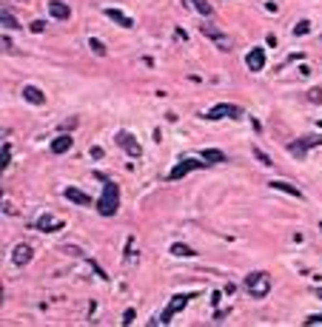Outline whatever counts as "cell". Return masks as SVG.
Listing matches in <instances>:
<instances>
[{
  "label": "cell",
  "mask_w": 322,
  "mask_h": 327,
  "mask_svg": "<svg viewBox=\"0 0 322 327\" xmlns=\"http://www.w3.org/2000/svg\"><path fill=\"white\" fill-rule=\"evenodd\" d=\"M97 213H103V216H114L120 208V185L117 182H111V180H106L103 182V194L97 196Z\"/></svg>",
  "instance_id": "6da1fadb"
},
{
  "label": "cell",
  "mask_w": 322,
  "mask_h": 327,
  "mask_svg": "<svg viewBox=\"0 0 322 327\" xmlns=\"http://www.w3.org/2000/svg\"><path fill=\"white\" fill-rule=\"evenodd\" d=\"M245 290L254 296V299H265V296L271 293V276H268L265 270L248 273V276H245Z\"/></svg>",
  "instance_id": "7a4b0ae2"
},
{
  "label": "cell",
  "mask_w": 322,
  "mask_h": 327,
  "mask_svg": "<svg viewBox=\"0 0 322 327\" xmlns=\"http://www.w3.org/2000/svg\"><path fill=\"white\" fill-rule=\"evenodd\" d=\"M191 299H194V293H177V296H174V299L169 302V307L163 310V316H160V319H157L154 325H169V322H171V316L183 310V307H186V305L191 302Z\"/></svg>",
  "instance_id": "3957f363"
},
{
  "label": "cell",
  "mask_w": 322,
  "mask_h": 327,
  "mask_svg": "<svg viewBox=\"0 0 322 327\" xmlns=\"http://www.w3.org/2000/svg\"><path fill=\"white\" fill-rule=\"evenodd\" d=\"M205 160H180V163L171 168V174H169V180L171 182H177V180H183L186 174H191V171H200V168H205Z\"/></svg>",
  "instance_id": "277c9868"
},
{
  "label": "cell",
  "mask_w": 322,
  "mask_h": 327,
  "mask_svg": "<svg viewBox=\"0 0 322 327\" xmlns=\"http://www.w3.org/2000/svg\"><path fill=\"white\" fill-rule=\"evenodd\" d=\"M114 143H117V145L129 154V157H134V160H137V157H143V145L137 143L129 131H117V134H114Z\"/></svg>",
  "instance_id": "5b68a950"
},
{
  "label": "cell",
  "mask_w": 322,
  "mask_h": 327,
  "mask_svg": "<svg viewBox=\"0 0 322 327\" xmlns=\"http://www.w3.org/2000/svg\"><path fill=\"white\" fill-rule=\"evenodd\" d=\"M205 117H208V120H220V117L239 120V117H242V108H239V105H231V102H220V105H211V111Z\"/></svg>",
  "instance_id": "8992f818"
},
{
  "label": "cell",
  "mask_w": 322,
  "mask_h": 327,
  "mask_svg": "<svg viewBox=\"0 0 322 327\" xmlns=\"http://www.w3.org/2000/svg\"><path fill=\"white\" fill-rule=\"evenodd\" d=\"M200 29H203L205 37H211V40H214V43H217V46H220L222 51H231V40H228V37H225V34H222L220 29L214 26V23H203Z\"/></svg>",
  "instance_id": "52a82bcc"
},
{
  "label": "cell",
  "mask_w": 322,
  "mask_h": 327,
  "mask_svg": "<svg viewBox=\"0 0 322 327\" xmlns=\"http://www.w3.org/2000/svg\"><path fill=\"white\" fill-rule=\"evenodd\" d=\"M32 259H34V247L32 245H26V242L15 245V250H12V262H15L17 267H26Z\"/></svg>",
  "instance_id": "ba28073f"
},
{
  "label": "cell",
  "mask_w": 322,
  "mask_h": 327,
  "mask_svg": "<svg viewBox=\"0 0 322 327\" xmlns=\"http://www.w3.org/2000/svg\"><path fill=\"white\" fill-rule=\"evenodd\" d=\"M245 65H248L251 71H262V68H265V49H262V46L251 49L245 54Z\"/></svg>",
  "instance_id": "9c48e42d"
},
{
  "label": "cell",
  "mask_w": 322,
  "mask_h": 327,
  "mask_svg": "<svg viewBox=\"0 0 322 327\" xmlns=\"http://www.w3.org/2000/svg\"><path fill=\"white\" fill-rule=\"evenodd\" d=\"M71 145H74V137L63 131V134H57V137L51 140V145H49V148H51V154H66Z\"/></svg>",
  "instance_id": "30bf717a"
},
{
  "label": "cell",
  "mask_w": 322,
  "mask_h": 327,
  "mask_svg": "<svg viewBox=\"0 0 322 327\" xmlns=\"http://www.w3.org/2000/svg\"><path fill=\"white\" fill-rule=\"evenodd\" d=\"M49 15L54 20H68L71 17V9H68L63 0H49Z\"/></svg>",
  "instance_id": "8fae6325"
},
{
  "label": "cell",
  "mask_w": 322,
  "mask_h": 327,
  "mask_svg": "<svg viewBox=\"0 0 322 327\" xmlns=\"http://www.w3.org/2000/svg\"><path fill=\"white\" fill-rule=\"evenodd\" d=\"M23 100L32 102V105H43V102H46V94H43L37 85H26V88H23Z\"/></svg>",
  "instance_id": "7c38bea8"
},
{
  "label": "cell",
  "mask_w": 322,
  "mask_h": 327,
  "mask_svg": "<svg viewBox=\"0 0 322 327\" xmlns=\"http://www.w3.org/2000/svg\"><path fill=\"white\" fill-rule=\"evenodd\" d=\"M308 151H311V148H308L305 137H302V140H294V143H288V154L294 157V160H305Z\"/></svg>",
  "instance_id": "4fadbf2b"
},
{
  "label": "cell",
  "mask_w": 322,
  "mask_h": 327,
  "mask_svg": "<svg viewBox=\"0 0 322 327\" xmlns=\"http://www.w3.org/2000/svg\"><path fill=\"white\" fill-rule=\"evenodd\" d=\"M63 196H66L68 202H74V205H91V196L83 194L80 188H66V191H63Z\"/></svg>",
  "instance_id": "5bb4252c"
},
{
  "label": "cell",
  "mask_w": 322,
  "mask_h": 327,
  "mask_svg": "<svg viewBox=\"0 0 322 327\" xmlns=\"http://www.w3.org/2000/svg\"><path fill=\"white\" fill-rule=\"evenodd\" d=\"M106 17L114 20V23L123 26V29H134V20H131L129 15H123V12H117V9H106Z\"/></svg>",
  "instance_id": "9a60e30c"
},
{
  "label": "cell",
  "mask_w": 322,
  "mask_h": 327,
  "mask_svg": "<svg viewBox=\"0 0 322 327\" xmlns=\"http://www.w3.org/2000/svg\"><path fill=\"white\" fill-rule=\"evenodd\" d=\"M271 188H274V191H282V194L294 196V199H302V191H300V188H294V185H288V182H282V180H274Z\"/></svg>",
  "instance_id": "2e32d148"
},
{
  "label": "cell",
  "mask_w": 322,
  "mask_h": 327,
  "mask_svg": "<svg viewBox=\"0 0 322 327\" xmlns=\"http://www.w3.org/2000/svg\"><path fill=\"white\" fill-rule=\"evenodd\" d=\"M37 230H43V233H51V230H60V222H54L51 219V213H43L40 219H37V225H34Z\"/></svg>",
  "instance_id": "e0dca14e"
},
{
  "label": "cell",
  "mask_w": 322,
  "mask_h": 327,
  "mask_svg": "<svg viewBox=\"0 0 322 327\" xmlns=\"http://www.w3.org/2000/svg\"><path fill=\"white\" fill-rule=\"evenodd\" d=\"M203 160L208 165H211V163L220 165V163H225V154H222V151H217V148H205V151H203Z\"/></svg>",
  "instance_id": "ac0fdd59"
},
{
  "label": "cell",
  "mask_w": 322,
  "mask_h": 327,
  "mask_svg": "<svg viewBox=\"0 0 322 327\" xmlns=\"http://www.w3.org/2000/svg\"><path fill=\"white\" fill-rule=\"evenodd\" d=\"M186 3H191V6H194V9H197L203 17H211V15H214V9H211V3H208V0H186Z\"/></svg>",
  "instance_id": "d6986e66"
},
{
  "label": "cell",
  "mask_w": 322,
  "mask_h": 327,
  "mask_svg": "<svg viewBox=\"0 0 322 327\" xmlns=\"http://www.w3.org/2000/svg\"><path fill=\"white\" fill-rule=\"evenodd\" d=\"M0 23H3V29H20V23L15 20V15L6 12V9H3V15H0Z\"/></svg>",
  "instance_id": "ffe728a7"
},
{
  "label": "cell",
  "mask_w": 322,
  "mask_h": 327,
  "mask_svg": "<svg viewBox=\"0 0 322 327\" xmlns=\"http://www.w3.org/2000/svg\"><path fill=\"white\" fill-rule=\"evenodd\" d=\"M171 253H174V256H194V250L188 245H183V242H174V245H171Z\"/></svg>",
  "instance_id": "44dd1931"
},
{
  "label": "cell",
  "mask_w": 322,
  "mask_h": 327,
  "mask_svg": "<svg viewBox=\"0 0 322 327\" xmlns=\"http://www.w3.org/2000/svg\"><path fill=\"white\" fill-rule=\"evenodd\" d=\"M88 46H91V51H94L97 57H106V46H103V40H97V37H91V40H88Z\"/></svg>",
  "instance_id": "7402d4cb"
},
{
  "label": "cell",
  "mask_w": 322,
  "mask_h": 327,
  "mask_svg": "<svg viewBox=\"0 0 322 327\" xmlns=\"http://www.w3.org/2000/svg\"><path fill=\"white\" fill-rule=\"evenodd\" d=\"M9 163H12V148L3 145V151H0V168L6 171V168H9Z\"/></svg>",
  "instance_id": "603a6c76"
},
{
  "label": "cell",
  "mask_w": 322,
  "mask_h": 327,
  "mask_svg": "<svg viewBox=\"0 0 322 327\" xmlns=\"http://www.w3.org/2000/svg\"><path fill=\"white\" fill-rule=\"evenodd\" d=\"M308 32H311V23H308V20H300V23L294 26V34H297V37H300V34H308Z\"/></svg>",
  "instance_id": "cb8c5ba5"
},
{
  "label": "cell",
  "mask_w": 322,
  "mask_h": 327,
  "mask_svg": "<svg viewBox=\"0 0 322 327\" xmlns=\"http://www.w3.org/2000/svg\"><path fill=\"white\" fill-rule=\"evenodd\" d=\"M254 157H257V160H259L262 165H265V168H271V165H274V160H268V157H265V154H262L259 148H254Z\"/></svg>",
  "instance_id": "d4e9b609"
},
{
  "label": "cell",
  "mask_w": 322,
  "mask_h": 327,
  "mask_svg": "<svg viewBox=\"0 0 322 327\" xmlns=\"http://www.w3.org/2000/svg\"><path fill=\"white\" fill-rule=\"evenodd\" d=\"M308 100L311 102H322V88H308Z\"/></svg>",
  "instance_id": "484cf974"
},
{
  "label": "cell",
  "mask_w": 322,
  "mask_h": 327,
  "mask_svg": "<svg viewBox=\"0 0 322 327\" xmlns=\"http://www.w3.org/2000/svg\"><path fill=\"white\" fill-rule=\"evenodd\" d=\"M77 125H80V120H77V117H68V120H63V131L77 128Z\"/></svg>",
  "instance_id": "4316f807"
},
{
  "label": "cell",
  "mask_w": 322,
  "mask_h": 327,
  "mask_svg": "<svg viewBox=\"0 0 322 327\" xmlns=\"http://www.w3.org/2000/svg\"><path fill=\"white\" fill-rule=\"evenodd\" d=\"M305 325H322V313H314V316H308Z\"/></svg>",
  "instance_id": "83f0119b"
},
{
  "label": "cell",
  "mask_w": 322,
  "mask_h": 327,
  "mask_svg": "<svg viewBox=\"0 0 322 327\" xmlns=\"http://www.w3.org/2000/svg\"><path fill=\"white\" fill-rule=\"evenodd\" d=\"M131 322H134V310L129 307V310L123 313V325H131Z\"/></svg>",
  "instance_id": "f1b7e54d"
},
{
  "label": "cell",
  "mask_w": 322,
  "mask_h": 327,
  "mask_svg": "<svg viewBox=\"0 0 322 327\" xmlns=\"http://www.w3.org/2000/svg\"><path fill=\"white\" fill-rule=\"evenodd\" d=\"M43 29H46V23H43V20H34V23H32V32H43Z\"/></svg>",
  "instance_id": "f546056e"
},
{
  "label": "cell",
  "mask_w": 322,
  "mask_h": 327,
  "mask_svg": "<svg viewBox=\"0 0 322 327\" xmlns=\"http://www.w3.org/2000/svg\"><path fill=\"white\" fill-rule=\"evenodd\" d=\"M91 157H94V160H100V157H103V148L100 145H91Z\"/></svg>",
  "instance_id": "4dcf8cb0"
},
{
  "label": "cell",
  "mask_w": 322,
  "mask_h": 327,
  "mask_svg": "<svg viewBox=\"0 0 322 327\" xmlns=\"http://www.w3.org/2000/svg\"><path fill=\"white\" fill-rule=\"evenodd\" d=\"M3 49H6V51H12V49H15V43H12L9 37H3Z\"/></svg>",
  "instance_id": "1f68e13d"
},
{
  "label": "cell",
  "mask_w": 322,
  "mask_h": 327,
  "mask_svg": "<svg viewBox=\"0 0 322 327\" xmlns=\"http://www.w3.org/2000/svg\"><path fill=\"white\" fill-rule=\"evenodd\" d=\"M317 299H322V287H320V290H317Z\"/></svg>",
  "instance_id": "d6a6232c"
}]
</instances>
